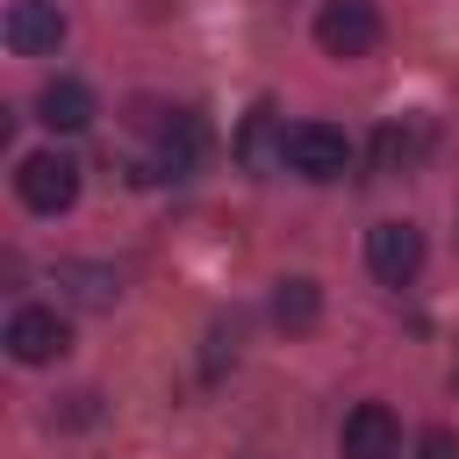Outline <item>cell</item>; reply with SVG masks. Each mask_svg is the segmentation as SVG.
<instances>
[{
	"mask_svg": "<svg viewBox=\"0 0 459 459\" xmlns=\"http://www.w3.org/2000/svg\"><path fill=\"white\" fill-rule=\"evenodd\" d=\"M14 194H22V208H36V215H65V208L79 201V165H72L65 151H29V158L14 165Z\"/></svg>",
	"mask_w": 459,
	"mask_h": 459,
	"instance_id": "6da1fadb",
	"label": "cell"
},
{
	"mask_svg": "<svg viewBox=\"0 0 459 459\" xmlns=\"http://www.w3.org/2000/svg\"><path fill=\"white\" fill-rule=\"evenodd\" d=\"M280 165L323 186V179H337V172L351 165V143H344V129H330V122H294V129L280 136Z\"/></svg>",
	"mask_w": 459,
	"mask_h": 459,
	"instance_id": "7a4b0ae2",
	"label": "cell"
},
{
	"mask_svg": "<svg viewBox=\"0 0 459 459\" xmlns=\"http://www.w3.org/2000/svg\"><path fill=\"white\" fill-rule=\"evenodd\" d=\"M316 43H323L330 57H366V50L380 43V7H373V0H323Z\"/></svg>",
	"mask_w": 459,
	"mask_h": 459,
	"instance_id": "3957f363",
	"label": "cell"
},
{
	"mask_svg": "<svg viewBox=\"0 0 459 459\" xmlns=\"http://www.w3.org/2000/svg\"><path fill=\"white\" fill-rule=\"evenodd\" d=\"M366 265H373V280L409 287L423 273V230L416 222H373L366 230Z\"/></svg>",
	"mask_w": 459,
	"mask_h": 459,
	"instance_id": "277c9868",
	"label": "cell"
},
{
	"mask_svg": "<svg viewBox=\"0 0 459 459\" xmlns=\"http://www.w3.org/2000/svg\"><path fill=\"white\" fill-rule=\"evenodd\" d=\"M65 344H72V330L57 308H14L7 316V359L14 366H50Z\"/></svg>",
	"mask_w": 459,
	"mask_h": 459,
	"instance_id": "5b68a950",
	"label": "cell"
},
{
	"mask_svg": "<svg viewBox=\"0 0 459 459\" xmlns=\"http://www.w3.org/2000/svg\"><path fill=\"white\" fill-rule=\"evenodd\" d=\"M337 452H344V459H402V423H394V409H387V402H359V409L344 416V430H337Z\"/></svg>",
	"mask_w": 459,
	"mask_h": 459,
	"instance_id": "8992f818",
	"label": "cell"
},
{
	"mask_svg": "<svg viewBox=\"0 0 459 459\" xmlns=\"http://www.w3.org/2000/svg\"><path fill=\"white\" fill-rule=\"evenodd\" d=\"M0 36H7L14 57H50V50L65 43V14H57L50 0H14L7 22H0Z\"/></svg>",
	"mask_w": 459,
	"mask_h": 459,
	"instance_id": "52a82bcc",
	"label": "cell"
},
{
	"mask_svg": "<svg viewBox=\"0 0 459 459\" xmlns=\"http://www.w3.org/2000/svg\"><path fill=\"white\" fill-rule=\"evenodd\" d=\"M201 151H208L201 115H194V108H172V115L158 122V172H165V179H186V172L201 165Z\"/></svg>",
	"mask_w": 459,
	"mask_h": 459,
	"instance_id": "ba28073f",
	"label": "cell"
},
{
	"mask_svg": "<svg viewBox=\"0 0 459 459\" xmlns=\"http://www.w3.org/2000/svg\"><path fill=\"white\" fill-rule=\"evenodd\" d=\"M36 122H43V129H57V136H72V129H86V122H93V93H86L79 79H50V86L36 93Z\"/></svg>",
	"mask_w": 459,
	"mask_h": 459,
	"instance_id": "9c48e42d",
	"label": "cell"
},
{
	"mask_svg": "<svg viewBox=\"0 0 459 459\" xmlns=\"http://www.w3.org/2000/svg\"><path fill=\"white\" fill-rule=\"evenodd\" d=\"M423 151H430V122H423V115H409V122H387V129L373 136V158H380V172H409Z\"/></svg>",
	"mask_w": 459,
	"mask_h": 459,
	"instance_id": "30bf717a",
	"label": "cell"
},
{
	"mask_svg": "<svg viewBox=\"0 0 459 459\" xmlns=\"http://www.w3.org/2000/svg\"><path fill=\"white\" fill-rule=\"evenodd\" d=\"M316 316H323V287H316L308 273H287V280L273 287V323H280V330H316Z\"/></svg>",
	"mask_w": 459,
	"mask_h": 459,
	"instance_id": "8fae6325",
	"label": "cell"
},
{
	"mask_svg": "<svg viewBox=\"0 0 459 459\" xmlns=\"http://www.w3.org/2000/svg\"><path fill=\"white\" fill-rule=\"evenodd\" d=\"M57 287H72V301H86V308H115V294H122V280L108 265H57Z\"/></svg>",
	"mask_w": 459,
	"mask_h": 459,
	"instance_id": "7c38bea8",
	"label": "cell"
},
{
	"mask_svg": "<svg viewBox=\"0 0 459 459\" xmlns=\"http://www.w3.org/2000/svg\"><path fill=\"white\" fill-rule=\"evenodd\" d=\"M237 151H244V165H251V172L280 165V143H273V100H258V108H251V122H244V143H237Z\"/></svg>",
	"mask_w": 459,
	"mask_h": 459,
	"instance_id": "4fadbf2b",
	"label": "cell"
},
{
	"mask_svg": "<svg viewBox=\"0 0 459 459\" xmlns=\"http://www.w3.org/2000/svg\"><path fill=\"white\" fill-rule=\"evenodd\" d=\"M416 459H459V437L452 430H423L416 437Z\"/></svg>",
	"mask_w": 459,
	"mask_h": 459,
	"instance_id": "5bb4252c",
	"label": "cell"
}]
</instances>
